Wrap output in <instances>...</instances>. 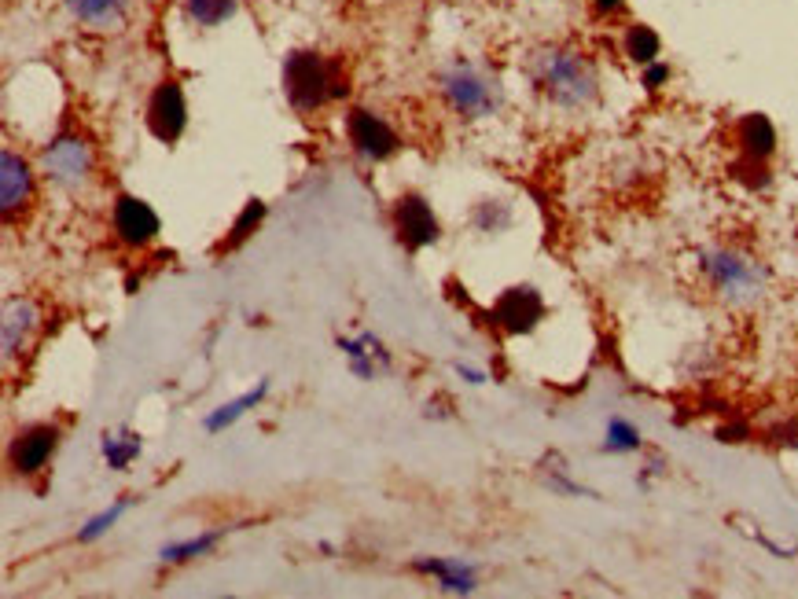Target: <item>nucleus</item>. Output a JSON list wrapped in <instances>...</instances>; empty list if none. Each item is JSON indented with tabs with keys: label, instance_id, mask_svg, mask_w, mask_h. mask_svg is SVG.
I'll return each mask as SVG.
<instances>
[{
	"label": "nucleus",
	"instance_id": "f257e3e1",
	"mask_svg": "<svg viewBox=\"0 0 798 599\" xmlns=\"http://www.w3.org/2000/svg\"><path fill=\"white\" fill-rule=\"evenodd\" d=\"M530 78L548 103L567 107V111L593 107L600 96V74H596L593 59H585L574 48H537L530 56Z\"/></svg>",
	"mask_w": 798,
	"mask_h": 599
},
{
	"label": "nucleus",
	"instance_id": "f03ea898",
	"mask_svg": "<svg viewBox=\"0 0 798 599\" xmlns=\"http://www.w3.org/2000/svg\"><path fill=\"white\" fill-rule=\"evenodd\" d=\"M280 81H284L287 103L302 114L320 111L328 100H339V96L350 92L346 70H342L339 59H324L320 52H313V48H295V52H287Z\"/></svg>",
	"mask_w": 798,
	"mask_h": 599
},
{
	"label": "nucleus",
	"instance_id": "7ed1b4c3",
	"mask_svg": "<svg viewBox=\"0 0 798 599\" xmlns=\"http://www.w3.org/2000/svg\"><path fill=\"white\" fill-rule=\"evenodd\" d=\"M699 272L710 283V291L729 306H754L769 287V272L762 261L732 247H710L699 254Z\"/></svg>",
	"mask_w": 798,
	"mask_h": 599
},
{
	"label": "nucleus",
	"instance_id": "20e7f679",
	"mask_svg": "<svg viewBox=\"0 0 798 599\" xmlns=\"http://www.w3.org/2000/svg\"><path fill=\"white\" fill-rule=\"evenodd\" d=\"M438 81H442L445 103H449L460 118H471V122H475V118H490V114H497V107H501V85H497L490 74H482L475 63H468V59L449 63Z\"/></svg>",
	"mask_w": 798,
	"mask_h": 599
},
{
	"label": "nucleus",
	"instance_id": "39448f33",
	"mask_svg": "<svg viewBox=\"0 0 798 599\" xmlns=\"http://www.w3.org/2000/svg\"><path fill=\"white\" fill-rule=\"evenodd\" d=\"M92 170H96V151L81 133H59L41 151V173L56 188L78 192V188H85L92 181Z\"/></svg>",
	"mask_w": 798,
	"mask_h": 599
},
{
	"label": "nucleus",
	"instance_id": "423d86ee",
	"mask_svg": "<svg viewBox=\"0 0 798 599\" xmlns=\"http://www.w3.org/2000/svg\"><path fill=\"white\" fill-rule=\"evenodd\" d=\"M148 129L159 144H177L188 129V103H184L181 81H159L148 100Z\"/></svg>",
	"mask_w": 798,
	"mask_h": 599
},
{
	"label": "nucleus",
	"instance_id": "0eeeda50",
	"mask_svg": "<svg viewBox=\"0 0 798 599\" xmlns=\"http://www.w3.org/2000/svg\"><path fill=\"white\" fill-rule=\"evenodd\" d=\"M111 225H114V236L122 239L126 247H148L151 239L159 236V214H155V206L148 199H140V195H118L114 199V214H111Z\"/></svg>",
	"mask_w": 798,
	"mask_h": 599
},
{
	"label": "nucleus",
	"instance_id": "6e6552de",
	"mask_svg": "<svg viewBox=\"0 0 798 599\" xmlns=\"http://www.w3.org/2000/svg\"><path fill=\"white\" fill-rule=\"evenodd\" d=\"M545 317V298L537 294V287H508L493 306V320L501 324L508 335H526L534 331Z\"/></svg>",
	"mask_w": 798,
	"mask_h": 599
},
{
	"label": "nucleus",
	"instance_id": "1a4fd4ad",
	"mask_svg": "<svg viewBox=\"0 0 798 599\" xmlns=\"http://www.w3.org/2000/svg\"><path fill=\"white\" fill-rule=\"evenodd\" d=\"M346 129H350V144L357 147V155H365L368 162L390 159V155L401 147L398 133H394V129H390L376 111H365V107H357V111L350 114Z\"/></svg>",
	"mask_w": 798,
	"mask_h": 599
},
{
	"label": "nucleus",
	"instance_id": "9d476101",
	"mask_svg": "<svg viewBox=\"0 0 798 599\" xmlns=\"http://www.w3.org/2000/svg\"><path fill=\"white\" fill-rule=\"evenodd\" d=\"M394 228L398 239L409 250H423L438 243V217H434L431 203L423 195H401L394 206Z\"/></svg>",
	"mask_w": 798,
	"mask_h": 599
},
{
	"label": "nucleus",
	"instance_id": "9b49d317",
	"mask_svg": "<svg viewBox=\"0 0 798 599\" xmlns=\"http://www.w3.org/2000/svg\"><path fill=\"white\" fill-rule=\"evenodd\" d=\"M56 445H59V427H52V423H34V427L19 430L12 441V453H8L12 471L26 478L37 475L52 460Z\"/></svg>",
	"mask_w": 798,
	"mask_h": 599
},
{
	"label": "nucleus",
	"instance_id": "f8f14e48",
	"mask_svg": "<svg viewBox=\"0 0 798 599\" xmlns=\"http://www.w3.org/2000/svg\"><path fill=\"white\" fill-rule=\"evenodd\" d=\"M34 199V170H30V162L23 155H15V151H4L0 155V210L4 217L12 221L19 210H26Z\"/></svg>",
	"mask_w": 798,
	"mask_h": 599
},
{
	"label": "nucleus",
	"instance_id": "ddd939ff",
	"mask_svg": "<svg viewBox=\"0 0 798 599\" xmlns=\"http://www.w3.org/2000/svg\"><path fill=\"white\" fill-rule=\"evenodd\" d=\"M63 4L89 30H118L129 15V0H63Z\"/></svg>",
	"mask_w": 798,
	"mask_h": 599
},
{
	"label": "nucleus",
	"instance_id": "4468645a",
	"mask_svg": "<svg viewBox=\"0 0 798 599\" xmlns=\"http://www.w3.org/2000/svg\"><path fill=\"white\" fill-rule=\"evenodd\" d=\"M37 328V306L26 298H8L4 306V357L12 361L26 346V335Z\"/></svg>",
	"mask_w": 798,
	"mask_h": 599
},
{
	"label": "nucleus",
	"instance_id": "2eb2a0df",
	"mask_svg": "<svg viewBox=\"0 0 798 599\" xmlns=\"http://www.w3.org/2000/svg\"><path fill=\"white\" fill-rule=\"evenodd\" d=\"M412 570L431 574L442 592H460V596L475 592V570L468 563H460V559H416Z\"/></svg>",
	"mask_w": 798,
	"mask_h": 599
},
{
	"label": "nucleus",
	"instance_id": "dca6fc26",
	"mask_svg": "<svg viewBox=\"0 0 798 599\" xmlns=\"http://www.w3.org/2000/svg\"><path fill=\"white\" fill-rule=\"evenodd\" d=\"M736 136H740V147L747 151V159L754 162L769 159L776 151V129L765 114H747L740 122V129H736Z\"/></svg>",
	"mask_w": 798,
	"mask_h": 599
},
{
	"label": "nucleus",
	"instance_id": "f3484780",
	"mask_svg": "<svg viewBox=\"0 0 798 599\" xmlns=\"http://www.w3.org/2000/svg\"><path fill=\"white\" fill-rule=\"evenodd\" d=\"M339 350L350 357V368H354L361 379H376L379 368H376V361H372V357H379V361L390 364L387 350L379 346L376 335H361V339H339Z\"/></svg>",
	"mask_w": 798,
	"mask_h": 599
},
{
	"label": "nucleus",
	"instance_id": "a211bd4d",
	"mask_svg": "<svg viewBox=\"0 0 798 599\" xmlns=\"http://www.w3.org/2000/svg\"><path fill=\"white\" fill-rule=\"evenodd\" d=\"M269 394V383H258L254 390H247L243 397H236V401H228V405H221V408H214L210 416H206V423L203 427L210 430V434H217V430H225V427H232L236 419H243L247 412H251L254 405H262V397Z\"/></svg>",
	"mask_w": 798,
	"mask_h": 599
},
{
	"label": "nucleus",
	"instance_id": "6ab92c4d",
	"mask_svg": "<svg viewBox=\"0 0 798 599\" xmlns=\"http://www.w3.org/2000/svg\"><path fill=\"white\" fill-rule=\"evenodd\" d=\"M100 453L111 471H126V467L140 456V438L137 434H129V430H111V434H103Z\"/></svg>",
	"mask_w": 798,
	"mask_h": 599
},
{
	"label": "nucleus",
	"instance_id": "aec40b11",
	"mask_svg": "<svg viewBox=\"0 0 798 599\" xmlns=\"http://www.w3.org/2000/svg\"><path fill=\"white\" fill-rule=\"evenodd\" d=\"M622 48H626V56L633 59V63H640V67H648V63H655L662 52V37L651 30V26L644 23H633L626 30V41H622Z\"/></svg>",
	"mask_w": 798,
	"mask_h": 599
},
{
	"label": "nucleus",
	"instance_id": "412c9836",
	"mask_svg": "<svg viewBox=\"0 0 798 599\" xmlns=\"http://www.w3.org/2000/svg\"><path fill=\"white\" fill-rule=\"evenodd\" d=\"M240 8V0H184V12L192 19L195 26H203V30H214L221 26L225 19H232Z\"/></svg>",
	"mask_w": 798,
	"mask_h": 599
},
{
	"label": "nucleus",
	"instance_id": "4be33fe9",
	"mask_svg": "<svg viewBox=\"0 0 798 599\" xmlns=\"http://www.w3.org/2000/svg\"><path fill=\"white\" fill-rule=\"evenodd\" d=\"M217 541H221V533H199V537H192V541H177V544H166L159 552L162 563H192V559H199V555L214 552Z\"/></svg>",
	"mask_w": 798,
	"mask_h": 599
},
{
	"label": "nucleus",
	"instance_id": "5701e85b",
	"mask_svg": "<svg viewBox=\"0 0 798 599\" xmlns=\"http://www.w3.org/2000/svg\"><path fill=\"white\" fill-rule=\"evenodd\" d=\"M262 217H265V203H262V199H251V203H247L240 210V217L232 221V232H228V243H225V247L232 250V247H240L243 239H251L254 228L262 225Z\"/></svg>",
	"mask_w": 798,
	"mask_h": 599
},
{
	"label": "nucleus",
	"instance_id": "b1692460",
	"mask_svg": "<svg viewBox=\"0 0 798 599\" xmlns=\"http://www.w3.org/2000/svg\"><path fill=\"white\" fill-rule=\"evenodd\" d=\"M512 225V210H508V203H501V199H482L479 206H475V228L479 232H501V228Z\"/></svg>",
	"mask_w": 798,
	"mask_h": 599
},
{
	"label": "nucleus",
	"instance_id": "393cba45",
	"mask_svg": "<svg viewBox=\"0 0 798 599\" xmlns=\"http://www.w3.org/2000/svg\"><path fill=\"white\" fill-rule=\"evenodd\" d=\"M607 449L611 453H637L640 449V430L626 419H611L607 423Z\"/></svg>",
	"mask_w": 798,
	"mask_h": 599
},
{
	"label": "nucleus",
	"instance_id": "a878e982",
	"mask_svg": "<svg viewBox=\"0 0 798 599\" xmlns=\"http://www.w3.org/2000/svg\"><path fill=\"white\" fill-rule=\"evenodd\" d=\"M126 500H122V504H114V508H107V511H100V515H92L89 522H85V526H81L78 530V541L81 544H89V541H96V537H103V533L111 530L114 522L122 519V515H126Z\"/></svg>",
	"mask_w": 798,
	"mask_h": 599
},
{
	"label": "nucleus",
	"instance_id": "bb28decb",
	"mask_svg": "<svg viewBox=\"0 0 798 599\" xmlns=\"http://www.w3.org/2000/svg\"><path fill=\"white\" fill-rule=\"evenodd\" d=\"M644 89H662V85H666V81H670V67H666V63H659V59H655V63H648V67H644Z\"/></svg>",
	"mask_w": 798,
	"mask_h": 599
},
{
	"label": "nucleus",
	"instance_id": "cd10ccee",
	"mask_svg": "<svg viewBox=\"0 0 798 599\" xmlns=\"http://www.w3.org/2000/svg\"><path fill=\"white\" fill-rule=\"evenodd\" d=\"M593 8L600 15H615V12H622V8H626V0H593Z\"/></svg>",
	"mask_w": 798,
	"mask_h": 599
},
{
	"label": "nucleus",
	"instance_id": "c85d7f7f",
	"mask_svg": "<svg viewBox=\"0 0 798 599\" xmlns=\"http://www.w3.org/2000/svg\"><path fill=\"white\" fill-rule=\"evenodd\" d=\"M456 372L464 375L468 383H482V379H486V375H482V372H475V368H464V364H456Z\"/></svg>",
	"mask_w": 798,
	"mask_h": 599
}]
</instances>
